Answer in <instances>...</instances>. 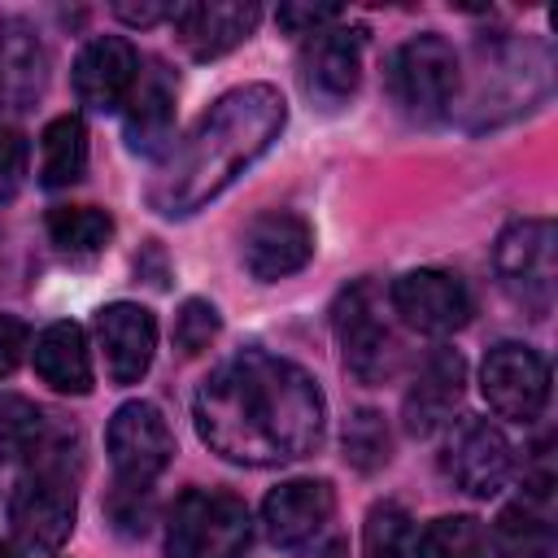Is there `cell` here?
Returning a JSON list of instances; mask_svg holds the SVG:
<instances>
[{
	"instance_id": "6da1fadb",
	"label": "cell",
	"mask_w": 558,
	"mask_h": 558,
	"mask_svg": "<svg viewBox=\"0 0 558 558\" xmlns=\"http://www.w3.org/2000/svg\"><path fill=\"white\" fill-rule=\"evenodd\" d=\"M201 440L240 466L310 458L327 427V401L310 371L266 349H244L214 366L192 401Z\"/></svg>"
},
{
	"instance_id": "7a4b0ae2",
	"label": "cell",
	"mask_w": 558,
	"mask_h": 558,
	"mask_svg": "<svg viewBox=\"0 0 558 558\" xmlns=\"http://www.w3.org/2000/svg\"><path fill=\"white\" fill-rule=\"evenodd\" d=\"M283 122H288V105L270 83H244L218 96L153 179L148 187L153 209L166 218L196 214L279 140Z\"/></svg>"
},
{
	"instance_id": "3957f363",
	"label": "cell",
	"mask_w": 558,
	"mask_h": 558,
	"mask_svg": "<svg viewBox=\"0 0 558 558\" xmlns=\"http://www.w3.org/2000/svg\"><path fill=\"white\" fill-rule=\"evenodd\" d=\"M74 519H78V497L65 466V445L52 436L44 453L31 458V471L17 480L9 501V523L26 549H61L74 532Z\"/></svg>"
},
{
	"instance_id": "277c9868",
	"label": "cell",
	"mask_w": 558,
	"mask_h": 558,
	"mask_svg": "<svg viewBox=\"0 0 558 558\" xmlns=\"http://www.w3.org/2000/svg\"><path fill=\"white\" fill-rule=\"evenodd\" d=\"M493 270L501 292L532 318L554 310L558 283V231L549 218H519L493 244Z\"/></svg>"
},
{
	"instance_id": "5b68a950",
	"label": "cell",
	"mask_w": 558,
	"mask_h": 558,
	"mask_svg": "<svg viewBox=\"0 0 558 558\" xmlns=\"http://www.w3.org/2000/svg\"><path fill=\"white\" fill-rule=\"evenodd\" d=\"M248 545V506L227 488H187L166 519L170 558H235Z\"/></svg>"
},
{
	"instance_id": "8992f818",
	"label": "cell",
	"mask_w": 558,
	"mask_h": 558,
	"mask_svg": "<svg viewBox=\"0 0 558 558\" xmlns=\"http://www.w3.org/2000/svg\"><path fill=\"white\" fill-rule=\"evenodd\" d=\"M388 87H392V100L410 118H418V122L445 118L458 105V92H462V65H458L453 44L445 35H436V31L410 35L392 52Z\"/></svg>"
},
{
	"instance_id": "52a82bcc",
	"label": "cell",
	"mask_w": 558,
	"mask_h": 558,
	"mask_svg": "<svg viewBox=\"0 0 558 558\" xmlns=\"http://www.w3.org/2000/svg\"><path fill=\"white\" fill-rule=\"evenodd\" d=\"M331 327H336V340H340V357L349 366L353 379L362 384H384L392 379L397 362H401V344H397V331L388 323V310H384V296L371 279L344 288L331 305Z\"/></svg>"
},
{
	"instance_id": "ba28073f",
	"label": "cell",
	"mask_w": 558,
	"mask_h": 558,
	"mask_svg": "<svg viewBox=\"0 0 558 558\" xmlns=\"http://www.w3.org/2000/svg\"><path fill=\"white\" fill-rule=\"evenodd\" d=\"M109 466L118 488H148L174 458V436L153 401H126L113 410L105 432Z\"/></svg>"
},
{
	"instance_id": "9c48e42d",
	"label": "cell",
	"mask_w": 558,
	"mask_h": 558,
	"mask_svg": "<svg viewBox=\"0 0 558 558\" xmlns=\"http://www.w3.org/2000/svg\"><path fill=\"white\" fill-rule=\"evenodd\" d=\"M484 401L510 423H536L549 401V366L527 344H497L480 366Z\"/></svg>"
},
{
	"instance_id": "30bf717a",
	"label": "cell",
	"mask_w": 558,
	"mask_h": 558,
	"mask_svg": "<svg viewBox=\"0 0 558 558\" xmlns=\"http://www.w3.org/2000/svg\"><path fill=\"white\" fill-rule=\"evenodd\" d=\"M388 310L405 327H414L423 336H449V331L466 327V318H471V292H466V283L453 270L423 266V270H405L388 288Z\"/></svg>"
},
{
	"instance_id": "8fae6325",
	"label": "cell",
	"mask_w": 558,
	"mask_h": 558,
	"mask_svg": "<svg viewBox=\"0 0 558 558\" xmlns=\"http://www.w3.org/2000/svg\"><path fill=\"white\" fill-rule=\"evenodd\" d=\"M514 449L506 432L488 418H458L445 440V475L471 493V497H497L501 484L510 480Z\"/></svg>"
},
{
	"instance_id": "7c38bea8",
	"label": "cell",
	"mask_w": 558,
	"mask_h": 558,
	"mask_svg": "<svg viewBox=\"0 0 558 558\" xmlns=\"http://www.w3.org/2000/svg\"><path fill=\"white\" fill-rule=\"evenodd\" d=\"M362 44H366V31L357 26H323L314 35H305V48H301V87L310 100L318 105H340L357 92V78H362Z\"/></svg>"
},
{
	"instance_id": "4fadbf2b",
	"label": "cell",
	"mask_w": 558,
	"mask_h": 558,
	"mask_svg": "<svg viewBox=\"0 0 558 558\" xmlns=\"http://www.w3.org/2000/svg\"><path fill=\"white\" fill-rule=\"evenodd\" d=\"M240 257L253 279L275 283L310 266L314 257V227L292 209H266L244 227Z\"/></svg>"
},
{
	"instance_id": "5bb4252c",
	"label": "cell",
	"mask_w": 558,
	"mask_h": 558,
	"mask_svg": "<svg viewBox=\"0 0 558 558\" xmlns=\"http://www.w3.org/2000/svg\"><path fill=\"white\" fill-rule=\"evenodd\" d=\"M140 78V52L126 35H96L74 57V96L92 113H113L126 105L131 87Z\"/></svg>"
},
{
	"instance_id": "9a60e30c",
	"label": "cell",
	"mask_w": 558,
	"mask_h": 558,
	"mask_svg": "<svg viewBox=\"0 0 558 558\" xmlns=\"http://www.w3.org/2000/svg\"><path fill=\"white\" fill-rule=\"evenodd\" d=\"M96 340L113 384H140L157 353V318L135 301H113L96 310Z\"/></svg>"
},
{
	"instance_id": "2e32d148",
	"label": "cell",
	"mask_w": 558,
	"mask_h": 558,
	"mask_svg": "<svg viewBox=\"0 0 558 558\" xmlns=\"http://www.w3.org/2000/svg\"><path fill=\"white\" fill-rule=\"evenodd\" d=\"M262 9L253 0H201V4H174L170 9V22H174V35L179 44L196 57V61H214L231 48H240L253 26H257Z\"/></svg>"
},
{
	"instance_id": "e0dca14e",
	"label": "cell",
	"mask_w": 558,
	"mask_h": 558,
	"mask_svg": "<svg viewBox=\"0 0 558 558\" xmlns=\"http://www.w3.org/2000/svg\"><path fill=\"white\" fill-rule=\"evenodd\" d=\"M336 514V493L327 480H283L262 501V523L275 545L314 541Z\"/></svg>"
},
{
	"instance_id": "ac0fdd59",
	"label": "cell",
	"mask_w": 558,
	"mask_h": 558,
	"mask_svg": "<svg viewBox=\"0 0 558 558\" xmlns=\"http://www.w3.org/2000/svg\"><path fill=\"white\" fill-rule=\"evenodd\" d=\"M466 384V362L458 349H432L427 362L418 366L414 388L405 392V427L414 436H432L440 423H449L453 405L462 401Z\"/></svg>"
},
{
	"instance_id": "d6986e66",
	"label": "cell",
	"mask_w": 558,
	"mask_h": 558,
	"mask_svg": "<svg viewBox=\"0 0 558 558\" xmlns=\"http://www.w3.org/2000/svg\"><path fill=\"white\" fill-rule=\"evenodd\" d=\"M122 131L131 140L135 153L157 157L170 144L174 131V78L166 74L161 61H148V70H140L126 105H122Z\"/></svg>"
},
{
	"instance_id": "ffe728a7",
	"label": "cell",
	"mask_w": 558,
	"mask_h": 558,
	"mask_svg": "<svg viewBox=\"0 0 558 558\" xmlns=\"http://www.w3.org/2000/svg\"><path fill=\"white\" fill-rule=\"evenodd\" d=\"M31 362H35V375L57 388V392H70V397H87L96 375H92V353H87V336L78 323L61 318V323H48L39 336H35V349H31Z\"/></svg>"
},
{
	"instance_id": "44dd1931",
	"label": "cell",
	"mask_w": 558,
	"mask_h": 558,
	"mask_svg": "<svg viewBox=\"0 0 558 558\" xmlns=\"http://www.w3.org/2000/svg\"><path fill=\"white\" fill-rule=\"evenodd\" d=\"M44 87V48L22 22H0V105L22 109Z\"/></svg>"
},
{
	"instance_id": "7402d4cb",
	"label": "cell",
	"mask_w": 558,
	"mask_h": 558,
	"mask_svg": "<svg viewBox=\"0 0 558 558\" xmlns=\"http://www.w3.org/2000/svg\"><path fill=\"white\" fill-rule=\"evenodd\" d=\"M87 174V122L78 113H57L39 135V183L70 187Z\"/></svg>"
},
{
	"instance_id": "603a6c76",
	"label": "cell",
	"mask_w": 558,
	"mask_h": 558,
	"mask_svg": "<svg viewBox=\"0 0 558 558\" xmlns=\"http://www.w3.org/2000/svg\"><path fill=\"white\" fill-rule=\"evenodd\" d=\"M484 541L493 545V558H549L554 527L541 501H514L493 519V532Z\"/></svg>"
},
{
	"instance_id": "cb8c5ba5",
	"label": "cell",
	"mask_w": 558,
	"mask_h": 558,
	"mask_svg": "<svg viewBox=\"0 0 558 558\" xmlns=\"http://www.w3.org/2000/svg\"><path fill=\"white\" fill-rule=\"evenodd\" d=\"M52 440V423L48 410L35 405L31 397L17 392H0V462H31L44 453V445Z\"/></svg>"
},
{
	"instance_id": "d4e9b609",
	"label": "cell",
	"mask_w": 558,
	"mask_h": 558,
	"mask_svg": "<svg viewBox=\"0 0 558 558\" xmlns=\"http://www.w3.org/2000/svg\"><path fill=\"white\" fill-rule=\"evenodd\" d=\"M44 222H48V240L70 257H92L113 235V218L96 205H52Z\"/></svg>"
},
{
	"instance_id": "484cf974",
	"label": "cell",
	"mask_w": 558,
	"mask_h": 558,
	"mask_svg": "<svg viewBox=\"0 0 558 558\" xmlns=\"http://www.w3.org/2000/svg\"><path fill=\"white\" fill-rule=\"evenodd\" d=\"M414 558H488V541L475 514H445L432 519L418 536Z\"/></svg>"
},
{
	"instance_id": "4316f807",
	"label": "cell",
	"mask_w": 558,
	"mask_h": 558,
	"mask_svg": "<svg viewBox=\"0 0 558 558\" xmlns=\"http://www.w3.org/2000/svg\"><path fill=\"white\" fill-rule=\"evenodd\" d=\"M362 558H410V514L397 501H379L362 527Z\"/></svg>"
},
{
	"instance_id": "83f0119b",
	"label": "cell",
	"mask_w": 558,
	"mask_h": 558,
	"mask_svg": "<svg viewBox=\"0 0 558 558\" xmlns=\"http://www.w3.org/2000/svg\"><path fill=\"white\" fill-rule=\"evenodd\" d=\"M344 458L357 471H379L388 462V427H384V414L357 410L349 418V427H344Z\"/></svg>"
},
{
	"instance_id": "f1b7e54d",
	"label": "cell",
	"mask_w": 558,
	"mask_h": 558,
	"mask_svg": "<svg viewBox=\"0 0 558 558\" xmlns=\"http://www.w3.org/2000/svg\"><path fill=\"white\" fill-rule=\"evenodd\" d=\"M218 327H222L218 310H214L209 301L192 296V301H183L179 314H174V344H179L187 357H192V353H205L209 340L218 336Z\"/></svg>"
},
{
	"instance_id": "f546056e",
	"label": "cell",
	"mask_w": 558,
	"mask_h": 558,
	"mask_svg": "<svg viewBox=\"0 0 558 558\" xmlns=\"http://www.w3.org/2000/svg\"><path fill=\"white\" fill-rule=\"evenodd\" d=\"M26 166H31V148L26 135L13 126H0V201H13L26 183Z\"/></svg>"
},
{
	"instance_id": "4dcf8cb0",
	"label": "cell",
	"mask_w": 558,
	"mask_h": 558,
	"mask_svg": "<svg viewBox=\"0 0 558 558\" xmlns=\"http://www.w3.org/2000/svg\"><path fill=\"white\" fill-rule=\"evenodd\" d=\"M275 17L288 35H314L331 22H340V4H279Z\"/></svg>"
},
{
	"instance_id": "1f68e13d",
	"label": "cell",
	"mask_w": 558,
	"mask_h": 558,
	"mask_svg": "<svg viewBox=\"0 0 558 558\" xmlns=\"http://www.w3.org/2000/svg\"><path fill=\"white\" fill-rule=\"evenodd\" d=\"M26 349H31V327L13 314H0V379H9L17 371Z\"/></svg>"
},
{
	"instance_id": "d6a6232c",
	"label": "cell",
	"mask_w": 558,
	"mask_h": 558,
	"mask_svg": "<svg viewBox=\"0 0 558 558\" xmlns=\"http://www.w3.org/2000/svg\"><path fill=\"white\" fill-rule=\"evenodd\" d=\"M174 4H113V17H122L126 26H153L161 17H170Z\"/></svg>"
},
{
	"instance_id": "836d02e7",
	"label": "cell",
	"mask_w": 558,
	"mask_h": 558,
	"mask_svg": "<svg viewBox=\"0 0 558 558\" xmlns=\"http://www.w3.org/2000/svg\"><path fill=\"white\" fill-rule=\"evenodd\" d=\"M0 558H17V549H13L9 541H0Z\"/></svg>"
}]
</instances>
